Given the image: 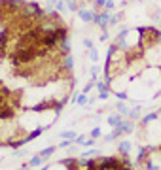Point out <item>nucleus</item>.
Here are the masks:
<instances>
[{"instance_id": "1", "label": "nucleus", "mask_w": 161, "mask_h": 170, "mask_svg": "<svg viewBox=\"0 0 161 170\" xmlns=\"http://www.w3.org/2000/svg\"><path fill=\"white\" fill-rule=\"evenodd\" d=\"M110 17H112V11L101 10V11H97V19H95L93 25H97V27L101 29V32H102V30H108V29H110Z\"/></svg>"}, {"instance_id": "2", "label": "nucleus", "mask_w": 161, "mask_h": 170, "mask_svg": "<svg viewBox=\"0 0 161 170\" xmlns=\"http://www.w3.org/2000/svg\"><path fill=\"white\" fill-rule=\"evenodd\" d=\"M15 117V110L10 102L0 104V121H12Z\"/></svg>"}, {"instance_id": "3", "label": "nucleus", "mask_w": 161, "mask_h": 170, "mask_svg": "<svg viewBox=\"0 0 161 170\" xmlns=\"http://www.w3.org/2000/svg\"><path fill=\"white\" fill-rule=\"evenodd\" d=\"M129 132H133V123H129V121H121V123L114 129V138H118V136H121V134H129Z\"/></svg>"}, {"instance_id": "4", "label": "nucleus", "mask_w": 161, "mask_h": 170, "mask_svg": "<svg viewBox=\"0 0 161 170\" xmlns=\"http://www.w3.org/2000/svg\"><path fill=\"white\" fill-rule=\"evenodd\" d=\"M78 15H80V19L83 21V23H95V19H97V11L91 8V10H87V8H82L80 11H78Z\"/></svg>"}, {"instance_id": "5", "label": "nucleus", "mask_w": 161, "mask_h": 170, "mask_svg": "<svg viewBox=\"0 0 161 170\" xmlns=\"http://www.w3.org/2000/svg\"><path fill=\"white\" fill-rule=\"evenodd\" d=\"M95 87L99 89V99H101V100H106L108 96H110V83H108V81L101 80V81H97Z\"/></svg>"}, {"instance_id": "6", "label": "nucleus", "mask_w": 161, "mask_h": 170, "mask_svg": "<svg viewBox=\"0 0 161 170\" xmlns=\"http://www.w3.org/2000/svg\"><path fill=\"white\" fill-rule=\"evenodd\" d=\"M121 121H123V117H121L120 113H114V115H110V117H108V125L116 129V127H118V125L121 123Z\"/></svg>"}, {"instance_id": "7", "label": "nucleus", "mask_w": 161, "mask_h": 170, "mask_svg": "<svg viewBox=\"0 0 161 170\" xmlns=\"http://www.w3.org/2000/svg\"><path fill=\"white\" fill-rule=\"evenodd\" d=\"M23 144H27V136H23V138H19V140H8V145L12 149H17V148H21Z\"/></svg>"}, {"instance_id": "8", "label": "nucleus", "mask_w": 161, "mask_h": 170, "mask_svg": "<svg viewBox=\"0 0 161 170\" xmlns=\"http://www.w3.org/2000/svg\"><path fill=\"white\" fill-rule=\"evenodd\" d=\"M55 149H57L55 145H50V148H45V149H42V151H40V157H42L44 161H45V159H50V157L53 155V151H55Z\"/></svg>"}, {"instance_id": "9", "label": "nucleus", "mask_w": 161, "mask_h": 170, "mask_svg": "<svg viewBox=\"0 0 161 170\" xmlns=\"http://www.w3.org/2000/svg\"><path fill=\"white\" fill-rule=\"evenodd\" d=\"M45 129H48V127H38V129H34V131H32L31 134H27V142H31V140L38 138V136H40V134H42V132L45 131Z\"/></svg>"}, {"instance_id": "10", "label": "nucleus", "mask_w": 161, "mask_h": 170, "mask_svg": "<svg viewBox=\"0 0 161 170\" xmlns=\"http://www.w3.org/2000/svg\"><path fill=\"white\" fill-rule=\"evenodd\" d=\"M129 149H131V144L125 140V142H120V148H118V151L121 153V155H127L129 153Z\"/></svg>"}, {"instance_id": "11", "label": "nucleus", "mask_w": 161, "mask_h": 170, "mask_svg": "<svg viewBox=\"0 0 161 170\" xmlns=\"http://www.w3.org/2000/svg\"><path fill=\"white\" fill-rule=\"evenodd\" d=\"M150 17H152V21L155 23V25H161V10H154Z\"/></svg>"}, {"instance_id": "12", "label": "nucleus", "mask_w": 161, "mask_h": 170, "mask_svg": "<svg viewBox=\"0 0 161 170\" xmlns=\"http://www.w3.org/2000/svg\"><path fill=\"white\" fill-rule=\"evenodd\" d=\"M89 59H91V61H93L95 64H97V62L101 61V55H99V51L95 49V47H93V49H89Z\"/></svg>"}, {"instance_id": "13", "label": "nucleus", "mask_w": 161, "mask_h": 170, "mask_svg": "<svg viewBox=\"0 0 161 170\" xmlns=\"http://www.w3.org/2000/svg\"><path fill=\"white\" fill-rule=\"evenodd\" d=\"M155 119H157V113L152 112V113H148L146 117H142V125H148V123H152V121H155Z\"/></svg>"}, {"instance_id": "14", "label": "nucleus", "mask_w": 161, "mask_h": 170, "mask_svg": "<svg viewBox=\"0 0 161 170\" xmlns=\"http://www.w3.org/2000/svg\"><path fill=\"white\" fill-rule=\"evenodd\" d=\"M104 4H106V0H93V10L101 11V10H104Z\"/></svg>"}, {"instance_id": "15", "label": "nucleus", "mask_w": 161, "mask_h": 170, "mask_svg": "<svg viewBox=\"0 0 161 170\" xmlns=\"http://www.w3.org/2000/svg\"><path fill=\"white\" fill-rule=\"evenodd\" d=\"M99 72H101L99 64H93V66H91V81H95V80H97V76H99Z\"/></svg>"}, {"instance_id": "16", "label": "nucleus", "mask_w": 161, "mask_h": 170, "mask_svg": "<svg viewBox=\"0 0 161 170\" xmlns=\"http://www.w3.org/2000/svg\"><path fill=\"white\" fill-rule=\"evenodd\" d=\"M61 136H63V138H64V140H76V138H78V136H76V132H74V131H64V132H63V134H61Z\"/></svg>"}, {"instance_id": "17", "label": "nucleus", "mask_w": 161, "mask_h": 170, "mask_svg": "<svg viewBox=\"0 0 161 170\" xmlns=\"http://www.w3.org/2000/svg\"><path fill=\"white\" fill-rule=\"evenodd\" d=\"M42 161H44V159H42L40 155H34V157L29 161V164H31V166H40V164H42Z\"/></svg>"}, {"instance_id": "18", "label": "nucleus", "mask_w": 161, "mask_h": 170, "mask_svg": "<svg viewBox=\"0 0 161 170\" xmlns=\"http://www.w3.org/2000/svg\"><path fill=\"white\" fill-rule=\"evenodd\" d=\"M116 110H118V113H127V115H129V112H131V110L125 108L123 102H118V104H116Z\"/></svg>"}, {"instance_id": "19", "label": "nucleus", "mask_w": 161, "mask_h": 170, "mask_svg": "<svg viewBox=\"0 0 161 170\" xmlns=\"http://www.w3.org/2000/svg\"><path fill=\"white\" fill-rule=\"evenodd\" d=\"M104 10H108V11H112V13H114V10H116V2H114V0H106Z\"/></svg>"}, {"instance_id": "20", "label": "nucleus", "mask_w": 161, "mask_h": 170, "mask_svg": "<svg viewBox=\"0 0 161 170\" xmlns=\"http://www.w3.org/2000/svg\"><path fill=\"white\" fill-rule=\"evenodd\" d=\"M87 100H89V99H87V94H85V93H82V94L78 96V99H76V102H78L80 106H83V104H87Z\"/></svg>"}, {"instance_id": "21", "label": "nucleus", "mask_w": 161, "mask_h": 170, "mask_svg": "<svg viewBox=\"0 0 161 170\" xmlns=\"http://www.w3.org/2000/svg\"><path fill=\"white\" fill-rule=\"evenodd\" d=\"M64 8H66V2H64V0H59V2H57V6H55V10H57L59 13H63V11H66Z\"/></svg>"}, {"instance_id": "22", "label": "nucleus", "mask_w": 161, "mask_h": 170, "mask_svg": "<svg viewBox=\"0 0 161 170\" xmlns=\"http://www.w3.org/2000/svg\"><path fill=\"white\" fill-rule=\"evenodd\" d=\"M116 96H118L120 100H127V99H129V94H127L125 91H118V89H116Z\"/></svg>"}, {"instance_id": "23", "label": "nucleus", "mask_w": 161, "mask_h": 170, "mask_svg": "<svg viewBox=\"0 0 161 170\" xmlns=\"http://www.w3.org/2000/svg\"><path fill=\"white\" fill-rule=\"evenodd\" d=\"M83 47H85V49L89 51V49H93V47H95V44H93V42H91L89 38H85V40H83Z\"/></svg>"}, {"instance_id": "24", "label": "nucleus", "mask_w": 161, "mask_h": 170, "mask_svg": "<svg viewBox=\"0 0 161 170\" xmlns=\"http://www.w3.org/2000/svg\"><path fill=\"white\" fill-rule=\"evenodd\" d=\"M108 38H110V32L108 30H102L101 36H99V42H108Z\"/></svg>"}, {"instance_id": "25", "label": "nucleus", "mask_w": 161, "mask_h": 170, "mask_svg": "<svg viewBox=\"0 0 161 170\" xmlns=\"http://www.w3.org/2000/svg\"><path fill=\"white\" fill-rule=\"evenodd\" d=\"M70 145H72V140H63L57 148H70Z\"/></svg>"}, {"instance_id": "26", "label": "nucleus", "mask_w": 161, "mask_h": 170, "mask_svg": "<svg viewBox=\"0 0 161 170\" xmlns=\"http://www.w3.org/2000/svg\"><path fill=\"white\" fill-rule=\"evenodd\" d=\"M101 132H102V131H101L99 127H95L93 131H91V138H99V136H101Z\"/></svg>"}, {"instance_id": "27", "label": "nucleus", "mask_w": 161, "mask_h": 170, "mask_svg": "<svg viewBox=\"0 0 161 170\" xmlns=\"http://www.w3.org/2000/svg\"><path fill=\"white\" fill-rule=\"evenodd\" d=\"M93 85H95V83H93V81H89V83H87V85H85V87H83V93H85V94H87V93H89V91H91V89H93Z\"/></svg>"}, {"instance_id": "28", "label": "nucleus", "mask_w": 161, "mask_h": 170, "mask_svg": "<svg viewBox=\"0 0 161 170\" xmlns=\"http://www.w3.org/2000/svg\"><path fill=\"white\" fill-rule=\"evenodd\" d=\"M45 2H48V6H50V8H53V10H55V6H57L59 0H45Z\"/></svg>"}, {"instance_id": "29", "label": "nucleus", "mask_w": 161, "mask_h": 170, "mask_svg": "<svg viewBox=\"0 0 161 170\" xmlns=\"http://www.w3.org/2000/svg\"><path fill=\"white\" fill-rule=\"evenodd\" d=\"M83 145H95V138H89L87 142H83Z\"/></svg>"}, {"instance_id": "30", "label": "nucleus", "mask_w": 161, "mask_h": 170, "mask_svg": "<svg viewBox=\"0 0 161 170\" xmlns=\"http://www.w3.org/2000/svg\"><path fill=\"white\" fill-rule=\"evenodd\" d=\"M76 142H78V144H83V142H85V136H78Z\"/></svg>"}, {"instance_id": "31", "label": "nucleus", "mask_w": 161, "mask_h": 170, "mask_svg": "<svg viewBox=\"0 0 161 170\" xmlns=\"http://www.w3.org/2000/svg\"><path fill=\"white\" fill-rule=\"evenodd\" d=\"M125 2H131V0H125Z\"/></svg>"}, {"instance_id": "32", "label": "nucleus", "mask_w": 161, "mask_h": 170, "mask_svg": "<svg viewBox=\"0 0 161 170\" xmlns=\"http://www.w3.org/2000/svg\"><path fill=\"white\" fill-rule=\"evenodd\" d=\"M0 145H2V142H0Z\"/></svg>"}, {"instance_id": "33", "label": "nucleus", "mask_w": 161, "mask_h": 170, "mask_svg": "<svg viewBox=\"0 0 161 170\" xmlns=\"http://www.w3.org/2000/svg\"><path fill=\"white\" fill-rule=\"evenodd\" d=\"M0 161H2V159H0Z\"/></svg>"}]
</instances>
